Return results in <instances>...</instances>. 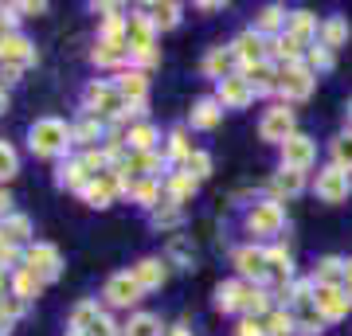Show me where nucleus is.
<instances>
[{
	"label": "nucleus",
	"mask_w": 352,
	"mask_h": 336,
	"mask_svg": "<svg viewBox=\"0 0 352 336\" xmlns=\"http://www.w3.org/2000/svg\"><path fill=\"white\" fill-rule=\"evenodd\" d=\"M305 188V176L298 172V168H278L274 176H270V192H274L278 199L282 196H298Z\"/></svg>",
	"instance_id": "obj_27"
},
{
	"label": "nucleus",
	"mask_w": 352,
	"mask_h": 336,
	"mask_svg": "<svg viewBox=\"0 0 352 336\" xmlns=\"http://www.w3.org/2000/svg\"><path fill=\"white\" fill-rule=\"evenodd\" d=\"M153 223H157V227H176V223H180V203H173V199H164L161 208L153 212Z\"/></svg>",
	"instance_id": "obj_45"
},
{
	"label": "nucleus",
	"mask_w": 352,
	"mask_h": 336,
	"mask_svg": "<svg viewBox=\"0 0 352 336\" xmlns=\"http://www.w3.org/2000/svg\"><path fill=\"white\" fill-rule=\"evenodd\" d=\"M90 59L98 67H122V63H133L129 55V43H110V39H98V47L90 51Z\"/></svg>",
	"instance_id": "obj_20"
},
{
	"label": "nucleus",
	"mask_w": 352,
	"mask_h": 336,
	"mask_svg": "<svg viewBox=\"0 0 352 336\" xmlns=\"http://www.w3.org/2000/svg\"><path fill=\"white\" fill-rule=\"evenodd\" d=\"M314 141L305 137V133H294V137L282 145V168H298V172H305L309 164H314Z\"/></svg>",
	"instance_id": "obj_13"
},
{
	"label": "nucleus",
	"mask_w": 352,
	"mask_h": 336,
	"mask_svg": "<svg viewBox=\"0 0 352 336\" xmlns=\"http://www.w3.org/2000/svg\"><path fill=\"white\" fill-rule=\"evenodd\" d=\"M188 157H192V145H188V137H184V129H173V133H168V161L188 164Z\"/></svg>",
	"instance_id": "obj_44"
},
{
	"label": "nucleus",
	"mask_w": 352,
	"mask_h": 336,
	"mask_svg": "<svg viewBox=\"0 0 352 336\" xmlns=\"http://www.w3.org/2000/svg\"><path fill=\"white\" fill-rule=\"evenodd\" d=\"M231 67H235V51L231 47H212L208 55H204V75H212V78H231Z\"/></svg>",
	"instance_id": "obj_23"
},
{
	"label": "nucleus",
	"mask_w": 352,
	"mask_h": 336,
	"mask_svg": "<svg viewBox=\"0 0 352 336\" xmlns=\"http://www.w3.org/2000/svg\"><path fill=\"white\" fill-rule=\"evenodd\" d=\"M286 8H282V4H266L263 12H258V20H254V32H258V36L263 39H274V36H282V32H286Z\"/></svg>",
	"instance_id": "obj_17"
},
{
	"label": "nucleus",
	"mask_w": 352,
	"mask_h": 336,
	"mask_svg": "<svg viewBox=\"0 0 352 336\" xmlns=\"http://www.w3.org/2000/svg\"><path fill=\"white\" fill-rule=\"evenodd\" d=\"M24 309H28V301H20L16 293H4V298H0V333L8 336L12 321L16 317H24Z\"/></svg>",
	"instance_id": "obj_35"
},
{
	"label": "nucleus",
	"mask_w": 352,
	"mask_h": 336,
	"mask_svg": "<svg viewBox=\"0 0 352 336\" xmlns=\"http://www.w3.org/2000/svg\"><path fill=\"white\" fill-rule=\"evenodd\" d=\"M168 336H188V333H184V324H176V328H173Z\"/></svg>",
	"instance_id": "obj_52"
},
{
	"label": "nucleus",
	"mask_w": 352,
	"mask_h": 336,
	"mask_svg": "<svg viewBox=\"0 0 352 336\" xmlns=\"http://www.w3.org/2000/svg\"><path fill=\"white\" fill-rule=\"evenodd\" d=\"M153 141H157V129L153 125H133L126 145H129V153H153Z\"/></svg>",
	"instance_id": "obj_37"
},
{
	"label": "nucleus",
	"mask_w": 352,
	"mask_h": 336,
	"mask_svg": "<svg viewBox=\"0 0 352 336\" xmlns=\"http://www.w3.org/2000/svg\"><path fill=\"white\" fill-rule=\"evenodd\" d=\"M298 333V324H294V313H282L274 309L266 317V336H294Z\"/></svg>",
	"instance_id": "obj_39"
},
{
	"label": "nucleus",
	"mask_w": 352,
	"mask_h": 336,
	"mask_svg": "<svg viewBox=\"0 0 352 336\" xmlns=\"http://www.w3.org/2000/svg\"><path fill=\"white\" fill-rule=\"evenodd\" d=\"M247 227L254 235H278L286 227V208L282 199H266V203H254L251 215H247Z\"/></svg>",
	"instance_id": "obj_6"
},
{
	"label": "nucleus",
	"mask_w": 352,
	"mask_h": 336,
	"mask_svg": "<svg viewBox=\"0 0 352 336\" xmlns=\"http://www.w3.org/2000/svg\"><path fill=\"white\" fill-rule=\"evenodd\" d=\"M329 153H333V164H337V168L352 172V129L337 133V137H333V145H329Z\"/></svg>",
	"instance_id": "obj_34"
},
{
	"label": "nucleus",
	"mask_w": 352,
	"mask_h": 336,
	"mask_svg": "<svg viewBox=\"0 0 352 336\" xmlns=\"http://www.w3.org/2000/svg\"><path fill=\"white\" fill-rule=\"evenodd\" d=\"M129 199L141 203V208H153V212H157V203H161V180H138L133 192H129Z\"/></svg>",
	"instance_id": "obj_33"
},
{
	"label": "nucleus",
	"mask_w": 352,
	"mask_h": 336,
	"mask_svg": "<svg viewBox=\"0 0 352 336\" xmlns=\"http://www.w3.org/2000/svg\"><path fill=\"white\" fill-rule=\"evenodd\" d=\"M243 78L251 82L254 94H270V90H278V67L270 59L258 63V67H247V71H243Z\"/></svg>",
	"instance_id": "obj_21"
},
{
	"label": "nucleus",
	"mask_w": 352,
	"mask_h": 336,
	"mask_svg": "<svg viewBox=\"0 0 352 336\" xmlns=\"http://www.w3.org/2000/svg\"><path fill=\"white\" fill-rule=\"evenodd\" d=\"M286 32L294 39H302L305 47H309V39L321 32V24H317V16L314 12H289V20H286Z\"/></svg>",
	"instance_id": "obj_29"
},
{
	"label": "nucleus",
	"mask_w": 352,
	"mask_h": 336,
	"mask_svg": "<svg viewBox=\"0 0 352 336\" xmlns=\"http://www.w3.org/2000/svg\"><path fill=\"white\" fill-rule=\"evenodd\" d=\"M235 270L251 282H270V262L263 247H239L235 250Z\"/></svg>",
	"instance_id": "obj_11"
},
{
	"label": "nucleus",
	"mask_w": 352,
	"mask_h": 336,
	"mask_svg": "<svg viewBox=\"0 0 352 336\" xmlns=\"http://www.w3.org/2000/svg\"><path fill=\"white\" fill-rule=\"evenodd\" d=\"M314 301H317V313H321L325 321H340V317L352 313V298H349L344 286H317Z\"/></svg>",
	"instance_id": "obj_9"
},
{
	"label": "nucleus",
	"mask_w": 352,
	"mask_h": 336,
	"mask_svg": "<svg viewBox=\"0 0 352 336\" xmlns=\"http://www.w3.org/2000/svg\"><path fill=\"white\" fill-rule=\"evenodd\" d=\"M90 180H94V176L87 172L82 157H78V161H63V164H59V172H55V184H59V188H75V192H82Z\"/></svg>",
	"instance_id": "obj_22"
},
{
	"label": "nucleus",
	"mask_w": 352,
	"mask_h": 336,
	"mask_svg": "<svg viewBox=\"0 0 352 336\" xmlns=\"http://www.w3.org/2000/svg\"><path fill=\"white\" fill-rule=\"evenodd\" d=\"M344 39H349V20L344 16H329L325 24H321V32H317V43L329 51H337Z\"/></svg>",
	"instance_id": "obj_26"
},
{
	"label": "nucleus",
	"mask_w": 352,
	"mask_h": 336,
	"mask_svg": "<svg viewBox=\"0 0 352 336\" xmlns=\"http://www.w3.org/2000/svg\"><path fill=\"white\" fill-rule=\"evenodd\" d=\"M71 129H75V141H78V145H94V141L102 137V122H98V117H90V113H87L78 125H71Z\"/></svg>",
	"instance_id": "obj_41"
},
{
	"label": "nucleus",
	"mask_w": 352,
	"mask_h": 336,
	"mask_svg": "<svg viewBox=\"0 0 352 336\" xmlns=\"http://www.w3.org/2000/svg\"><path fill=\"white\" fill-rule=\"evenodd\" d=\"M8 215H12V196H8V192L0 188V223H4Z\"/></svg>",
	"instance_id": "obj_50"
},
{
	"label": "nucleus",
	"mask_w": 352,
	"mask_h": 336,
	"mask_svg": "<svg viewBox=\"0 0 352 336\" xmlns=\"http://www.w3.org/2000/svg\"><path fill=\"white\" fill-rule=\"evenodd\" d=\"M349 117H352V102H349Z\"/></svg>",
	"instance_id": "obj_54"
},
{
	"label": "nucleus",
	"mask_w": 352,
	"mask_h": 336,
	"mask_svg": "<svg viewBox=\"0 0 352 336\" xmlns=\"http://www.w3.org/2000/svg\"><path fill=\"white\" fill-rule=\"evenodd\" d=\"M20 266H24L28 274H36L39 282H55V278L63 274V254L51 243H32V247H24V262Z\"/></svg>",
	"instance_id": "obj_2"
},
{
	"label": "nucleus",
	"mask_w": 352,
	"mask_h": 336,
	"mask_svg": "<svg viewBox=\"0 0 352 336\" xmlns=\"http://www.w3.org/2000/svg\"><path fill=\"white\" fill-rule=\"evenodd\" d=\"M133 278L141 282L145 293H149V289H161L164 282H168V262L164 258H141L138 266H133Z\"/></svg>",
	"instance_id": "obj_16"
},
{
	"label": "nucleus",
	"mask_w": 352,
	"mask_h": 336,
	"mask_svg": "<svg viewBox=\"0 0 352 336\" xmlns=\"http://www.w3.org/2000/svg\"><path fill=\"white\" fill-rule=\"evenodd\" d=\"M0 235H4L8 247H32V243H28V238H32V219L20 215V212H12L4 223H0Z\"/></svg>",
	"instance_id": "obj_19"
},
{
	"label": "nucleus",
	"mask_w": 352,
	"mask_h": 336,
	"mask_svg": "<svg viewBox=\"0 0 352 336\" xmlns=\"http://www.w3.org/2000/svg\"><path fill=\"white\" fill-rule=\"evenodd\" d=\"M215 98H219L223 110H243V106H251L254 102V90H251V82H247L243 75H231V78L219 82V94H215Z\"/></svg>",
	"instance_id": "obj_12"
},
{
	"label": "nucleus",
	"mask_w": 352,
	"mask_h": 336,
	"mask_svg": "<svg viewBox=\"0 0 352 336\" xmlns=\"http://www.w3.org/2000/svg\"><path fill=\"white\" fill-rule=\"evenodd\" d=\"M90 336H122V328H118V324H113L106 313H102L98 321H94V328H90Z\"/></svg>",
	"instance_id": "obj_48"
},
{
	"label": "nucleus",
	"mask_w": 352,
	"mask_h": 336,
	"mask_svg": "<svg viewBox=\"0 0 352 336\" xmlns=\"http://www.w3.org/2000/svg\"><path fill=\"white\" fill-rule=\"evenodd\" d=\"M219 117H223L219 98H200L196 106H192V129H215Z\"/></svg>",
	"instance_id": "obj_25"
},
{
	"label": "nucleus",
	"mask_w": 352,
	"mask_h": 336,
	"mask_svg": "<svg viewBox=\"0 0 352 336\" xmlns=\"http://www.w3.org/2000/svg\"><path fill=\"white\" fill-rule=\"evenodd\" d=\"M314 192L325 199V203H340V199H349V192H352V176L344 172V168H337V164H329V168L317 172Z\"/></svg>",
	"instance_id": "obj_7"
},
{
	"label": "nucleus",
	"mask_w": 352,
	"mask_h": 336,
	"mask_svg": "<svg viewBox=\"0 0 352 336\" xmlns=\"http://www.w3.org/2000/svg\"><path fill=\"white\" fill-rule=\"evenodd\" d=\"M161 317H153V313H133L129 324L122 328V336H161Z\"/></svg>",
	"instance_id": "obj_31"
},
{
	"label": "nucleus",
	"mask_w": 352,
	"mask_h": 336,
	"mask_svg": "<svg viewBox=\"0 0 352 336\" xmlns=\"http://www.w3.org/2000/svg\"><path fill=\"white\" fill-rule=\"evenodd\" d=\"M196 184H200V180H196L192 172L168 176V199H173V203H188V199L196 196Z\"/></svg>",
	"instance_id": "obj_32"
},
{
	"label": "nucleus",
	"mask_w": 352,
	"mask_h": 336,
	"mask_svg": "<svg viewBox=\"0 0 352 336\" xmlns=\"http://www.w3.org/2000/svg\"><path fill=\"white\" fill-rule=\"evenodd\" d=\"M141 282L133 278V270H122V274H110V282H106V289H102V298L110 301L113 309H129V305H138L141 301Z\"/></svg>",
	"instance_id": "obj_5"
},
{
	"label": "nucleus",
	"mask_w": 352,
	"mask_h": 336,
	"mask_svg": "<svg viewBox=\"0 0 352 336\" xmlns=\"http://www.w3.org/2000/svg\"><path fill=\"white\" fill-rule=\"evenodd\" d=\"M20 75H24V67H12V63H0V87H4V82H16Z\"/></svg>",
	"instance_id": "obj_49"
},
{
	"label": "nucleus",
	"mask_w": 352,
	"mask_h": 336,
	"mask_svg": "<svg viewBox=\"0 0 352 336\" xmlns=\"http://www.w3.org/2000/svg\"><path fill=\"white\" fill-rule=\"evenodd\" d=\"M344 270H349V258H337V254H329V258L317 262L314 286H344Z\"/></svg>",
	"instance_id": "obj_18"
},
{
	"label": "nucleus",
	"mask_w": 352,
	"mask_h": 336,
	"mask_svg": "<svg viewBox=\"0 0 352 336\" xmlns=\"http://www.w3.org/2000/svg\"><path fill=\"white\" fill-rule=\"evenodd\" d=\"M258 137L274 141V145H286V141L294 137V110H289V106H274V110H266L263 122H258Z\"/></svg>",
	"instance_id": "obj_8"
},
{
	"label": "nucleus",
	"mask_w": 352,
	"mask_h": 336,
	"mask_svg": "<svg viewBox=\"0 0 352 336\" xmlns=\"http://www.w3.org/2000/svg\"><path fill=\"white\" fill-rule=\"evenodd\" d=\"M266 262H270V278H274L278 286H289L294 282V258H289V250L270 247L266 250Z\"/></svg>",
	"instance_id": "obj_28"
},
{
	"label": "nucleus",
	"mask_w": 352,
	"mask_h": 336,
	"mask_svg": "<svg viewBox=\"0 0 352 336\" xmlns=\"http://www.w3.org/2000/svg\"><path fill=\"white\" fill-rule=\"evenodd\" d=\"M67 336H90V333H67Z\"/></svg>",
	"instance_id": "obj_53"
},
{
	"label": "nucleus",
	"mask_w": 352,
	"mask_h": 336,
	"mask_svg": "<svg viewBox=\"0 0 352 336\" xmlns=\"http://www.w3.org/2000/svg\"><path fill=\"white\" fill-rule=\"evenodd\" d=\"M118 94L126 98V106H138V102H145V94H149V75L141 71V67H129V71H122L118 75Z\"/></svg>",
	"instance_id": "obj_14"
},
{
	"label": "nucleus",
	"mask_w": 352,
	"mask_h": 336,
	"mask_svg": "<svg viewBox=\"0 0 352 336\" xmlns=\"http://www.w3.org/2000/svg\"><path fill=\"white\" fill-rule=\"evenodd\" d=\"M243 293H247V282H219L215 286V309L219 313L243 309Z\"/></svg>",
	"instance_id": "obj_24"
},
{
	"label": "nucleus",
	"mask_w": 352,
	"mask_h": 336,
	"mask_svg": "<svg viewBox=\"0 0 352 336\" xmlns=\"http://www.w3.org/2000/svg\"><path fill=\"white\" fill-rule=\"evenodd\" d=\"M71 141H75V129L59 117H39L28 129V149L36 157H63L71 149Z\"/></svg>",
	"instance_id": "obj_1"
},
{
	"label": "nucleus",
	"mask_w": 352,
	"mask_h": 336,
	"mask_svg": "<svg viewBox=\"0 0 352 336\" xmlns=\"http://www.w3.org/2000/svg\"><path fill=\"white\" fill-rule=\"evenodd\" d=\"M98 317H102L98 301H78L75 309H71V333H90Z\"/></svg>",
	"instance_id": "obj_30"
},
{
	"label": "nucleus",
	"mask_w": 352,
	"mask_h": 336,
	"mask_svg": "<svg viewBox=\"0 0 352 336\" xmlns=\"http://www.w3.org/2000/svg\"><path fill=\"white\" fill-rule=\"evenodd\" d=\"M270 309V298H266V289H258V286H247V293H243V313L247 317H263V313Z\"/></svg>",
	"instance_id": "obj_38"
},
{
	"label": "nucleus",
	"mask_w": 352,
	"mask_h": 336,
	"mask_svg": "<svg viewBox=\"0 0 352 336\" xmlns=\"http://www.w3.org/2000/svg\"><path fill=\"white\" fill-rule=\"evenodd\" d=\"M305 67H309V71H329V67H333V51L329 47H321V43H309V51H305Z\"/></svg>",
	"instance_id": "obj_42"
},
{
	"label": "nucleus",
	"mask_w": 352,
	"mask_h": 336,
	"mask_svg": "<svg viewBox=\"0 0 352 336\" xmlns=\"http://www.w3.org/2000/svg\"><path fill=\"white\" fill-rule=\"evenodd\" d=\"M145 12H149V20L157 27H176V20H180V4H149Z\"/></svg>",
	"instance_id": "obj_40"
},
{
	"label": "nucleus",
	"mask_w": 352,
	"mask_h": 336,
	"mask_svg": "<svg viewBox=\"0 0 352 336\" xmlns=\"http://www.w3.org/2000/svg\"><path fill=\"white\" fill-rule=\"evenodd\" d=\"M16 172H20V157H16V149L8 145V141H0V184L12 180Z\"/></svg>",
	"instance_id": "obj_43"
},
{
	"label": "nucleus",
	"mask_w": 352,
	"mask_h": 336,
	"mask_svg": "<svg viewBox=\"0 0 352 336\" xmlns=\"http://www.w3.org/2000/svg\"><path fill=\"white\" fill-rule=\"evenodd\" d=\"M39 289H43V282H39L36 274H28L24 266H20V270L12 274V293H16L20 301H32V298L39 293Z\"/></svg>",
	"instance_id": "obj_36"
},
{
	"label": "nucleus",
	"mask_w": 352,
	"mask_h": 336,
	"mask_svg": "<svg viewBox=\"0 0 352 336\" xmlns=\"http://www.w3.org/2000/svg\"><path fill=\"white\" fill-rule=\"evenodd\" d=\"M82 110L90 113V117H122V110H126V98L118 94V87L113 82H90L87 90H82Z\"/></svg>",
	"instance_id": "obj_3"
},
{
	"label": "nucleus",
	"mask_w": 352,
	"mask_h": 336,
	"mask_svg": "<svg viewBox=\"0 0 352 336\" xmlns=\"http://www.w3.org/2000/svg\"><path fill=\"white\" fill-rule=\"evenodd\" d=\"M231 51H235V63H239L243 71L247 67H258V63L270 59V47H266V39L258 36V32H243V36H235V43H231Z\"/></svg>",
	"instance_id": "obj_10"
},
{
	"label": "nucleus",
	"mask_w": 352,
	"mask_h": 336,
	"mask_svg": "<svg viewBox=\"0 0 352 336\" xmlns=\"http://www.w3.org/2000/svg\"><path fill=\"white\" fill-rule=\"evenodd\" d=\"M184 168H188V172L196 176V180H204V176H212V157H208V153H192Z\"/></svg>",
	"instance_id": "obj_46"
},
{
	"label": "nucleus",
	"mask_w": 352,
	"mask_h": 336,
	"mask_svg": "<svg viewBox=\"0 0 352 336\" xmlns=\"http://www.w3.org/2000/svg\"><path fill=\"white\" fill-rule=\"evenodd\" d=\"M344 289H349V298H352V258H349V270H344Z\"/></svg>",
	"instance_id": "obj_51"
},
{
	"label": "nucleus",
	"mask_w": 352,
	"mask_h": 336,
	"mask_svg": "<svg viewBox=\"0 0 352 336\" xmlns=\"http://www.w3.org/2000/svg\"><path fill=\"white\" fill-rule=\"evenodd\" d=\"M0 63H12V67H32L36 63V47L28 43L20 32H12V36L0 39Z\"/></svg>",
	"instance_id": "obj_15"
},
{
	"label": "nucleus",
	"mask_w": 352,
	"mask_h": 336,
	"mask_svg": "<svg viewBox=\"0 0 352 336\" xmlns=\"http://www.w3.org/2000/svg\"><path fill=\"white\" fill-rule=\"evenodd\" d=\"M176 262H180V270H192V250H188V243L184 238H173V250H168Z\"/></svg>",
	"instance_id": "obj_47"
},
{
	"label": "nucleus",
	"mask_w": 352,
	"mask_h": 336,
	"mask_svg": "<svg viewBox=\"0 0 352 336\" xmlns=\"http://www.w3.org/2000/svg\"><path fill=\"white\" fill-rule=\"evenodd\" d=\"M314 82L317 75L305 67V63H294V67H278V94L289 102H305L309 94H314Z\"/></svg>",
	"instance_id": "obj_4"
}]
</instances>
